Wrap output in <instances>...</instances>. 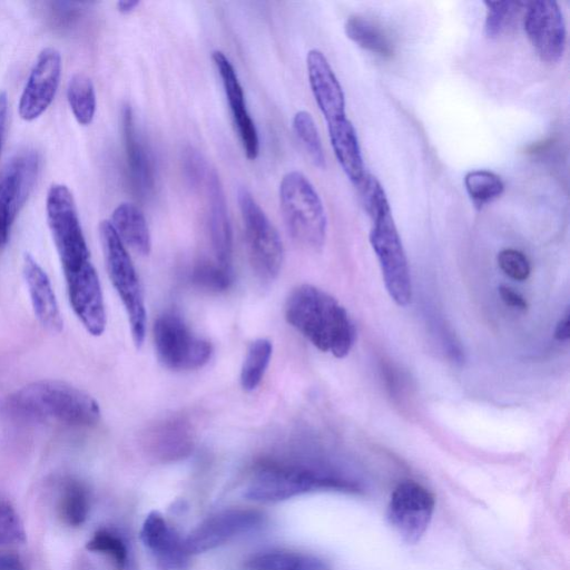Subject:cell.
Instances as JSON below:
<instances>
[{"mask_svg": "<svg viewBox=\"0 0 570 570\" xmlns=\"http://www.w3.org/2000/svg\"><path fill=\"white\" fill-rule=\"evenodd\" d=\"M285 318L314 346L335 357L346 356L355 342V326L345 307L316 286L303 284L289 293Z\"/></svg>", "mask_w": 570, "mask_h": 570, "instance_id": "obj_1", "label": "cell"}, {"mask_svg": "<svg viewBox=\"0 0 570 570\" xmlns=\"http://www.w3.org/2000/svg\"><path fill=\"white\" fill-rule=\"evenodd\" d=\"M6 409L32 420H55L76 426H90L100 417L98 403L86 392L66 382L41 380L11 394Z\"/></svg>", "mask_w": 570, "mask_h": 570, "instance_id": "obj_2", "label": "cell"}, {"mask_svg": "<svg viewBox=\"0 0 570 570\" xmlns=\"http://www.w3.org/2000/svg\"><path fill=\"white\" fill-rule=\"evenodd\" d=\"M317 490L358 492L360 485L328 466L267 462L257 469L244 495L256 502L271 503Z\"/></svg>", "mask_w": 570, "mask_h": 570, "instance_id": "obj_3", "label": "cell"}, {"mask_svg": "<svg viewBox=\"0 0 570 570\" xmlns=\"http://www.w3.org/2000/svg\"><path fill=\"white\" fill-rule=\"evenodd\" d=\"M279 207L288 233L302 246L320 249L326 236L323 203L301 171L285 174L279 184Z\"/></svg>", "mask_w": 570, "mask_h": 570, "instance_id": "obj_4", "label": "cell"}, {"mask_svg": "<svg viewBox=\"0 0 570 570\" xmlns=\"http://www.w3.org/2000/svg\"><path fill=\"white\" fill-rule=\"evenodd\" d=\"M99 237L109 278L125 306L132 341L140 347L146 334V308L136 269L109 220L100 222Z\"/></svg>", "mask_w": 570, "mask_h": 570, "instance_id": "obj_5", "label": "cell"}, {"mask_svg": "<svg viewBox=\"0 0 570 570\" xmlns=\"http://www.w3.org/2000/svg\"><path fill=\"white\" fill-rule=\"evenodd\" d=\"M47 222L63 275L75 274L91 264L77 207L66 185L50 186L46 199Z\"/></svg>", "mask_w": 570, "mask_h": 570, "instance_id": "obj_6", "label": "cell"}, {"mask_svg": "<svg viewBox=\"0 0 570 570\" xmlns=\"http://www.w3.org/2000/svg\"><path fill=\"white\" fill-rule=\"evenodd\" d=\"M237 198L250 264L261 279L272 281L278 275L283 263L282 239L247 188L240 187Z\"/></svg>", "mask_w": 570, "mask_h": 570, "instance_id": "obj_7", "label": "cell"}, {"mask_svg": "<svg viewBox=\"0 0 570 570\" xmlns=\"http://www.w3.org/2000/svg\"><path fill=\"white\" fill-rule=\"evenodd\" d=\"M154 343L159 362L174 371L202 367L212 355L210 343L194 334L174 312L164 313L155 322Z\"/></svg>", "mask_w": 570, "mask_h": 570, "instance_id": "obj_8", "label": "cell"}, {"mask_svg": "<svg viewBox=\"0 0 570 570\" xmlns=\"http://www.w3.org/2000/svg\"><path fill=\"white\" fill-rule=\"evenodd\" d=\"M370 243L379 259L385 287L391 298L397 305L406 306L412 297L411 275L391 212L372 218Z\"/></svg>", "mask_w": 570, "mask_h": 570, "instance_id": "obj_9", "label": "cell"}, {"mask_svg": "<svg viewBox=\"0 0 570 570\" xmlns=\"http://www.w3.org/2000/svg\"><path fill=\"white\" fill-rule=\"evenodd\" d=\"M40 158L26 149L16 154L0 174V247L7 244L11 225L36 183Z\"/></svg>", "mask_w": 570, "mask_h": 570, "instance_id": "obj_10", "label": "cell"}, {"mask_svg": "<svg viewBox=\"0 0 570 570\" xmlns=\"http://www.w3.org/2000/svg\"><path fill=\"white\" fill-rule=\"evenodd\" d=\"M434 512V497L414 481L400 483L393 491L387 519L407 543L417 542L426 531Z\"/></svg>", "mask_w": 570, "mask_h": 570, "instance_id": "obj_11", "label": "cell"}, {"mask_svg": "<svg viewBox=\"0 0 570 570\" xmlns=\"http://www.w3.org/2000/svg\"><path fill=\"white\" fill-rule=\"evenodd\" d=\"M523 26L540 58L558 61L566 49L567 29L562 10L551 0L525 1Z\"/></svg>", "mask_w": 570, "mask_h": 570, "instance_id": "obj_12", "label": "cell"}, {"mask_svg": "<svg viewBox=\"0 0 570 570\" xmlns=\"http://www.w3.org/2000/svg\"><path fill=\"white\" fill-rule=\"evenodd\" d=\"M263 523L264 515L257 510L242 508L224 510L198 524L185 539V546L190 556L203 553L248 533Z\"/></svg>", "mask_w": 570, "mask_h": 570, "instance_id": "obj_13", "label": "cell"}, {"mask_svg": "<svg viewBox=\"0 0 570 570\" xmlns=\"http://www.w3.org/2000/svg\"><path fill=\"white\" fill-rule=\"evenodd\" d=\"M61 65V56L56 48L47 47L39 52L18 104V112L23 120L37 119L51 105L60 82Z\"/></svg>", "mask_w": 570, "mask_h": 570, "instance_id": "obj_14", "label": "cell"}, {"mask_svg": "<svg viewBox=\"0 0 570 570\" xmlns=\"http://www.w3.org/2000/svg\"><path fill=\"white\" fill-rule=\"evenodd\" d=\"M70 305L85 328L99 336L106 327V312L97 272L92 264L65 276Z\"/></svg>", "mask_w": 570, "mask_h": 570, "instance_id": "obj_15", "label": "cell"}, {"mask_svg": "<svg viewBox=\"0 0 570 570\" xmlns=\"http://www.w3.org/2000/svg\"><path fill=\"white\" fill-rule=\"evenodd\" d=\"M140 539L153 554L158 570H188L190 553L185 540L173 529L158 511L145 519Z\"/></svg>", "mask_w": 570, "mask_h": 570, "instance_id": "obj_16", "label": "cell"}, {"mask_svg": "<svg viewBox=\"0 0 570 570\" xmlns=\"http://www.w3.org/2000/svg\"><path fill=\"white\" fill-rule=\"evenodd\" d=\"M212 58L220 76L232 117L245 155L248 159L254 160L259 153L258 132L247 110L244 90L237 72L223 51H213Z\"/></svg>", "mask_w": 570, "mask_h": 570, "instance_id": "obj_17", "label": "cell"}, {"mask_svg": "<svg viewBox=\"0 0 570 570\" xmlns=\"http://www.w3.org/2000/svg\"><path fill=\"white\" fill-rule=\"evenodd\" d=\"M202 186L206 194L207 223L215 262L222 267L232 269V227L224 189L214 168H209Z\"/></svg>", "mask_w": 570, "mask_h": 570, "instance_id": "obj_18", "label": "cell"}, {"mask_svg": "<svg viewBox=\"0 0 570 570\" xmlns=\"http://www.w3.org/2000/svg\"><path fill=\"white\" fill-rule=\"evenodd\" d=\"M308 82L326 124L346 118L345 96L328 60L318 49L306 57Z\"/></svg>", "mask_w": 570, "mask_h": 570, "instance_id": "obj_19", "label": "cell"}, {"mask_svg": "<svg viewBox=\"0 0 570 570\" xmlns=\"http://www.w3.org/2000/svg\"><path fill=\"white\" fill-rule=\"evenodd\" d=\"M121 127L132 188L141 197H147L155 188V164L146 141L137 130L134 112L129 105L122 107Z\"/></svg>", "mask_w": 570, "mask_h": 570, "instance_id": "obj_20", "label": "cell"}, {"mask_svg": "<svg viewBox=\"0 0 570 570\" xmlns=\"http://www.w3.org/2000/svg\"><path fill=\"white\" fill-rule=\"evenodd\" d=\"M144 442L154 458L160 461H175L190 453L194 433L186 420L169 417L153 425L146 432Z\"/></svg>", "mask_w": 570, "mask_h": 570, "instance_id": "obj_21", "label": "cell"}, {"mask_svg": "<svg viewBox=\"0 0 570 570\" xmlns=\"http://www.w3.org/2000/svg\"><path fill=\"white\" fill-rule=\"evenodd\" d=\"M23 275L36 317L47 330L60 332L63 321L50 279L29 254L23 257Z\"/></svg>", "mask_w": 570, "mask_h": 570, "instance_id": "obj_22", "label": "cell"}, {"mask_svg": "<svg viewBox=\"0 0 570 570\" xmlns=\"http://www.w3.org/2000/svg\"><path fill=\"white\" fill-rule=\"evenodd\" d=\"M335 157L350 180L356 184L365 174L361 148L354 126L347 118L327 124Z\"/></svg>", "mask_w": 570, "mask_h": 570, "instance_id": "obj_23", "label": "cell"}, {"mask_svg": "<svg viewBox=\"0 0 570 570\" xmlns=\"http://www.w3.org/2000/svg\"><path fill=\"white\" fill-rule=\"evenodd\" d=\"M117 235L136 253L148 255L151 248L149 228L142 212L131 203H120L109 220Z\"/></svg>", "mask_w": 570, "mask_h": 570, "instance_id": "obj_24", "label": "cell"}, {"mask_svg": "<svg viewBox=\"0 0 570 570\" xmlns=\"http://www.w3.org/2000/svg\"><path fill=\"white\" fill-rule=\"evenodd\" d=\"M245 570H328L327 563L309 553L273 550L261 552L248 558Z\"/></svg>", "mask_w": 570, "mask_h": 570, "instance_id": "obj_25", "label": "cell"}, {"mask_svg": "<svg viewBox=\"0 0 570 570\" xmlns=\"http://www.w3.org/2000/svg\"><path fill=\"white\" fill-rule=\"evenodd\" d=\"M90 495L87 487L73 478L66 479L60 488L57 511L62 523L70 528L81 527L89 514Z\"/></svg>", "mask_w": 570, "mask_h": 570, "instance_id": "obj_26", "label": "cell"}, {"mask_svg": "<svg viewBox=\"0 0 570 570\" xmlns=\"http://www.w3.org/2000/svg\"><path fill=\"white\" fill-rule=\"evenodd\" d=\"M345 33L361 48L383 58H390L394 52V46L386 32L372 20L351 16L345 21Z\"/></svg>", "mask_w": 570, "mask_h": 570, "instance_id": "obj_27", "label": "cell"}, {"mask_svg": "<svg viewBox=\"0 0 570 570\" xmlns=\"http://www.w3.org/2000/svg\"><path fill=\"white\" fill-rule=\"evenodd\" d=\"M67 100L76 120L87 126L96 114L97 100L92 80L83 72H76L67 87Z\"/></svg>", "mask_w": 570, "mask_h": 570, "instance_id": "obj_28", "label": "cell"}, {"mask_svg": "<svg viewBox=\"0 0 570 570\" xmlns=\"http://www.w3.org/2000/svg\"><path fill=\"white\" fill-rule=\"evenodd\" d=\"M272 352L273 345L266 338H257L250 343L240 371V385L245 391H254L259 385Z\"/></svg>", "mask_w": 570, "mask_h": 570, "instance_id": "obj_29", "label": "cell"}, {"mask_svg": "<svg viewBox=\"0 0 570 570\" xmlns=\"http://www.w3.org/2000/svg\"><path fill=\"white\" fill-rule=\"evenodd\" d=\"M89 551L108 556L116 570H131V557L125 538L110 529H99L86 543Z\"/></svg>", "mask_w": 570, "mask_h": 570, "instance_id": "obj_30", "label": "cell"}, {"mask_svg": "<svg viewBox=\"0 0 570 570\" xmlns=\"http://www.w3.org/2000/svg\"><path fill=\"white\" fill-rule=\"evenodd\" d=\"M464 186L471 199L478 205H484L500 197L504 190L502 179L494 173L484 169L468 171Z\"/></svg>", "mask_w": 570, "mask_h": 570, "instance_id": "obj_31", "label": "cell"}, {"mask_svg": "<svg viewBox=\"0 0 570 570\" xmlns=\"http://www.w3.org/2000/svg\"><path fill=\"white\" fill-rule=\"evenodd\" d=\"M293 129L313 164L323 168L325 166L324 149L312 115L305 110L296 112L293 118Z\"/></svg>", "mask_w": 570, "mask_h": 570, "instance_id": "obj_32", "label": "cell"}, {"mask_svg": "<svg viewBox=\"0 0 570 570\" xmlns=\"http://www.w3.org/2000/svg\"><path fill=\"white\" fill-rule=\"evenodd\" d=\"M487 16L484 32L497 38L513 22L515 16L524 9V1H484Z\"/></svg>", "mask_w": 570, "mask_h": 570, "instance_id": "obj_33", "label": "cell"}, {"mask_svg": "<svg viewBox=\"0 0 570 570\" xmlns=\"http://www.w3.org/2000/svg\"><path fill=\"white\" fill-rule=\"evenodd\" d=\"M193 281L202 288L220 292L230 286L233 271L222 267L216 262L202 261L194 268Z\"/></svg>", "mask_w": 570, "mask_h": 570, "instance_id": "obj_34", "label": "cell"}, {"mask_svg": "<svg viewBox=\"0 0 570 570\" xmlns=\"http://www.w3.org/2000/svg\"><path fill=\"white\" fill-rule=\"evenodd\" d=\"M27 539L24 525L14 508L0 499V546L23 543Z\"/></svg>", "mask_w": 570, "mask_h": 570, "instance_id": "obj_35", "label": "cell"}, {"mask_svg": "<svg viewBox=\"0 0 570 570\" xmlns=\"http://www.w3.org/2000/svg\"><path fill=\"white\" fill-rule=\"evenodd\" d=\"M498 264L502 272L515 281H524L530 275V263L527 256L517 249L507 248L499 253Z\"/></svg>", "mask_w": 570, "mask_h": 570, "instance_id": "obj_36", "label": "cell"}, {"mask_svg": "<svg viewBox=\"0 0 570 570\" xmlns=\"http://www.w3.org/2000/svg\"><path fill=\"white\" fill-rule=\"evenodd\" d=\"M203 155L193 147H187L183 153V170L187 181L195 188H199L209 170Z\"/></svg>", "mask_w": 570, "mask_h": 570, "instance_id": "obj_37", "label": "cell"}, {"mask_svg": "<svg viewBox=\"0 0 570 570\" xmlns=\"http://www.w3.org/2000/svg\"><path fill=\"white\" fill-rule=\"evenodd\" d=\"M0 570H27L21 557L12 551H0Z\"/></svg>", "mask_w": 570, "mask_h": 570, "instance_id": "obj_38", "label": "cell"}, {"mask_svg": "<svg viewBox=\"0 0 570 570\" xmlns=\"http://www.w3.org/2000/svg\"><path fill=\"white\" fill-rule=\"evenodd\" d=\"M499 292H500V296H501L502 301L507 305H510L512 307L520 308V309L527 308L528 305H527L525 299L519 293L514 292L510 287L501 286L499 288Z\"/></svg>", "mask_w": 570, "mask_h": 570, "instance_id": "obj_39", "label": "cell"}, {"mask_svg": "<svg viewBox=\"0 0 570 570\" xmlns=\"http://www.w3.org/2000/svg\"><path fill=\"white\" fill-rule=\"evenodd\" d=\"M8 115V96L6 91L0 92V151L3 144L6 127H7V116Z\"/></svg>", "mask_w": 570, "mask_h": 570, "instance_id": "obj_40", "label": "cell"}, {"mask_svg": "<svg viewBox=\"0 0 570 570\" xmlns=\"http://www.w3.org/2000/svg\"><path fill=\"white\" fill-rule=\"evenodd\" d=\"M569 309L566 311V314L560 318L556 326L554 337L559 341H564L569 338Z\"/></svg>", "mask_w": 570, "mask_h": 570, "instance_id": "obj_41", "label": "cell"}, {"mask_svg": "<svg viewBox=\"0 0 570 570\" xmlns=\"http://www.w3.org/2000/svg\"><path fill=\"white\" fill-rule=\"evenodd\" d=\"M139 4L137 0H121L117 2V9L121 13H129Z\"/></svg>", "mask_w": 570, "mask_h": 570, "instance_id": "obj_42", "label": "cell"}]
</instances>
